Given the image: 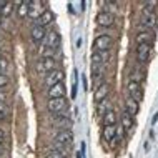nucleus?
<instances>
[{
  "instance_id": "obj_1",
  "label": "nucleus",
  "mask_w": 158,
  "mask_h": 158,
  "mask_svg": "<svg viewBox=\"0 0 158 158\" xmlns=\"http://www.w3.org/2000/svg\"><path fill=\"white\" fill-rule=\"evenodd\" d=\"M53 70H58V62L57 58H40L38 62H35V73L47 77Z\"/></svg>"
},
{
  "instance_id": "obj_2",
  "label": "nucleus",
  "mask_w": 158,
  "mask_h": 158,
  "mask_svg": "<svg viewBox=\"0 0 158 158\" xmlns=\"http://www.w3.org/2000/svg\"><path fill=\"white\" fill-rule=\"evenodd\" d=\"M45 2H40V0H30L29 2V15H27V18H30V20L37 22L38 18L42 17V13L45 12Z\"/></svg>"
},
{
  "instance_id": "obj_3",
  "label": "nucleus",
  "mask_w": 158,
  "mask_h": 158,
  "mask_svg": "<svg viewBox=\"0 0 158 158\" xmlns=\"http://www.w3.org/2000/svg\"><path fill=\"white\" fill-rule=\"evenodd\" d=\"M68 108V100L67 98H50L47 102V110L52 115H58V113L65 112Z\"/></svg>"
},
{
  "instance_id": "obj_4",
  "label": "nucleus",
  "mask_w": 158,
  "mask_h": 158,
  "mask_svg": "<svg viewBox=\"0 0 158 158\" xmlns=\"http://www.w3.org/2000/svg\"><path fill=\"white\" fill-rule=\"evenodd\" d=\"M113 45V40L110 35H98L93 42V52H108Z\"/></svg>"
},
{
  "instance_id": "obj_5",
  "label": "nucleus",
  "mask_w": 158,
  "mask_h": 158,
  "mask_svg": "<svg viewBox=\"0 0 158 158\" xmlns=\"http://www.w3.org/2000/svg\"><path fill=\"white\" fill-rule=\"evenodd\" d=\"M95 22H97L98 27L108 29V27H113V25H115V15H113L112 12H108V10H102V12L97 13Z\"/></svg>"
},
{
  "instance_id": "obj_6",
  "label": "nucleus",
  "mask_w": 158,
  "mask_h": 158,
  "mask_svg": "<svg viewBox=\"0 0 158 158\" xmlns=\"http://www.w3.org/2000/svg\"><path fill=\"white\" fill-rule=\"evenodd\" d=\"M43 43H45V47H50V48L57 50L58 47L62 45V37L58 35V32H55V30H50V32H47Z\"/></svg>"
},
{
  "instance_id": "obj_7",
  "label": "nucleus",
  "mask_w": 158,
  "mask_h": 158,
  "mask_svg": "<svg viewBox=\"0 0 158 158\" xmlns=\"http://www.w3.org/2000/svg\"><path fill=\"white\" fill-rule=\"evenodd\" d=\"M127 90H128V97L133 98L137 103H140L141 100H143V90H141V87L138 85V83H135V82L130 80L128 85H127Z\"/></svg>"
},
{
  "instance_id": "obj_8",
  "label": "nucleus",
  "mask_w": 158,
  "mask_h": 158,
  "mask_svg": "<svg viewBox=\"0 0 158 158\" xmlns=\"http://www.w3.org/2000/svg\"><path fill=\"white\" fill-rule=\"evenodd\" d=\"M55 143L63 146H70L73 143V133L70 130H60V132L55 135Z\"/></svg>"
},
{
  "instance_id": "obj_9",
  "label": "nucleus",
  "mask_w": 158,
  "mask_h": 158,
  "mask_svg": "<svg viewBox=\"0 0 158 158\" xmlns=\"http://www.w3.org/2000/svg\"><path fill=\"white\" fill-rule=\"evenodd\" d=\"M155 40V33L153 30H143V32L135 35V42L137 45H151Z\"/></svg>"
},
{
  "instance_id": "obj_10",
  "label": "nucleus",
  "mask_w": 158,
  "mask_h": 158,
  "mask_svg": "<svg viewBox=\"0 0 158 158\" xmlns=\"http://www.w3.org/2000/svg\"><path fill=\"white\" fill-rule=\"evenodd\" d=\"M63 78H65V73L58 68V70H53L52 73H48L45 77V85L50 88L53 85H57V83H63Z\"/></svg>"
},
{
  "instance_id": "obj_11",
  "label": "nucleus",
  "mask_w": 158,
  "mask_h": 158,
  "mask_svg": "<svg viewBox=\"0 0 158 158\" xmlns=\"http://www.w3.org/2000/svg\"><path fill=\"white\" fill-rule=\"evenodd\" d=\"M140 25H141V27H143L145 30L155 29V27H157V15H155V13L146 12V10H143V15H141Z\"/></svg>"
},
{
  "instance_id": "obj_12",
  "label": "nucleus",
  "mask_w": 158,
  "mask_h": 158,
  "mask_svg": "<svg viewBox=\"0 0 158 158\" xmlns=\"http://www.w3.org/2000/svg\"><path fill=\"white\" fill-rule=\"evenodd\" d=\"M108 95H110V83L103 82L95 91H93V102H95V103H100L102 100L108 98Z\"/></svg>"
},
{
  "instance_id": "obj_13",
  "label": "nucleus",
  "mask_w": 158,
  "mask_h": 158,
  "mask_svg": "<svg viewBox=\"0 0 158 158\" xmlns=\"http://www.w3.org/2000/svg\"><path fill=\"white\" fill-rule=\"evenodd\" d=\"M151 53V45H137V60L140 65H145Z\"/></svg>"
},
{
  "instance_id": "obj_14",
  "label": "nucleus",
  "mask_w": 158,
  "mask_h": 158,
  "mask_svg": "<svg viewBox=\"0 0 158 158\" xmlns=\"http://www.w3.org/2000/svg\"><path fill=\"white\" fill-rule=\"evenodd\" d=\"M65 85L63 83H57V85H53V87H50L48 90H47V95H48V100L50 98H65Z\"/></svg>"
},
{
  "instance_id": "obj_15",
  "label": "nucleus",
  "mask_w": 158,
  "mask_h": 158,
  "mask_svg": "<svg viewBox=\"0 0 158 158\" xmlns=\"http://www.w3.org/2000/svg\"><path fill=\"white\" fill-rule=\"evenodd\" d=\"M53 22H55V15H53V12L47 8L45 12L42 13L40 18H38V20L35 22V25H37V27H42V29H47V27H48L50 23H53Z\"/></svg>"
},
{
  "instance_id": "obj_16",
  "label": "nucleus",
  "mask_w": 158,
  "mask_h": 158,
  "mask_svg": "<svg viewBox=\"0 0 158 158\" xmlns=\"http://www.w3.org/2000/svg\"><path fill=\"white\" fill-rule=\"evenodd\" d=\"M45 35H47V29H42V27H37V25H33L32 30H30V38L35 43H40V42L43 43Z\"/></svg>"
},
{
  "instance_id": "obj_17",
  "label": "nucleus",
  "mask_w": 158,
  "mask_h": 158,
  "mask_svg": "<svg viewBox=\"0 0 158 158\" xmlns=\"http://www.w3.org/2000/svg\"><path fill=\"white\" fill-rule=\"evenodd\" d=\"M116 125H108V127H103L102 130V138L105 141H113L116 138Z\"/></svg>"
},
{
  "instance_id": "obj_18",
  "label": "nucleus",
  "mask_w": 158,
  "mask_h": 158,
  "mask_svg": "<svg viewBox=\"0 0 158 158\" xmlns=\"http://www.w3.org/2000/svg\"><path fill=\"white\" fill-rule=\"evenodd\" d=\"M133 127H135V120H133V116L128 115L127 112L121 113V130L125 132H132Z\"/></svg>"
},
{
  "instance_id": "obj_19",
  "label": "nucleus",
  "mask_w": 158,
  "mask_h": 158,
  "mask_svg": "<svg viewBox=\"0 0 158 158\" xmlns=\"http://www.w3.org/2000/svg\"><path fill=\"white\" fill-rule=\"evenodd\" d=\"M108 52H93L91 53V62H93V65H100V67H103L105 63H107V60H108Z\"/></svg>"
},
{
  "instance_id": "obj_20",
  "label": "nucleus",
  "mask_w": 158,
  "mask_h": 158,
  "mask_svg": "<svg viewBox=\"0 0 158 158\" xmlns=\"http://www.w3.org/2000/svg\"><path fill=\"white\" fill-rule=\"evenodd\" d=\"M53 123L57 125V127H60V128H63V130H70V127H72V120H70V116L55 115Z\"/></svg>"
},
{
  "instance_id": "obj_21",
  "label": "nucleus",
  "mask_w": 158,
  "mask_h": 158,
  "mask_svg": "<svg viewBox=\"0 0 158 158\" xmlns=\"http://www.w3.org/2000/svg\"><path fill=\"white\" fill-rule=\"evenodd\" d=\"M130 78H132V82L138 83V85H140V83L145 80V72L141 70L140 65H137V67L132 70V73H130Z\"/></svg>"
},
{
  "instance_id": "obj_22",
  "label": "nucleus",
  "mask_w": 158,
  "mask_h": 158,
  "mask_svg": "<svg viewBox=\"0 0 158 158\" xmlns=\"http://www.w3.org/2000/svg\"><path fill=\"white\" fill-rule=\"evenodd\" d=\"M138 108H140V107H138V103L133 98H130V97H128V98L125 100V112L128 113V115L135 116L138 113Z\"/></svg>"
},
{
  "instance_id": "obj_23",
  "label": "nucleus",
  "mask_w": 158,
  "mask_h": 158,
  "mask_svg": "<svg viewBox=\"0 0 158 158\" xmlns=\"http://www.w3.org/2000/svg\"><path fill=\"white\" fill-rule=\"evenodd\" d=\"M13 12H15V4L13 2H4V5L0 8V17L2 18H8Z\"/></svg>"
},
{
  "instance_id": "obj_24",
  "label": "nucleus",
  "mask_w": 158,
  "mask_h": 158,
  "mask_svg": "<svg viewBox=\"0 0 158 158\" xmlns=\"http://www.w3.org/2000/svg\"><path fill=\"white\" fill-rule=\"evenodd\" d=\"M13 4H15L18 18H27V15H29V2H13Z\"/></svg>"
},
{
  "instance_id": "obj_25",
  "label": "nucleus",
  "mask_w": 158,
  "mask_h": 158,
  "mask_svg": "<svg viewBox=\"0 0 158 158\" xmlns=\"http://www.w3.org/2000/svg\"><path fill=\"white\" fill-rule=\"evenodd\" d=\"M38 57H42V58H57V50L42 45L40 48H38Z\"/></svg>"
},
{
  "instance_id": "obj_26",
  "label": "nucleus",
  "mask_w": 158,
  "mask_h": 158,
  "mask_svg": "<svg viewBox=\"0 0 158 158\" xmlns=\"http://www.w3.org/2000/svg\"><path fill=\"white\" fill-rule=\"evenodd\" d=\"M112 110V103H110V100L108 98H105V100H102L100 103H97V113H98L100 116H103L107 112H110Z\"/></svg>"
},
{
  "instance_id": "obj_27",
  "label": "nucleus",
  "mask_w": 158,
  "mask_h": 158,
  "mask_svg": "<svg viewBox=\"0 0 158 158\" xmlns=\"http://www.w3.org/2000/svg\"><path fill=\"white\" fill-rule=\"evenodd\" d=\"M102 118H103V127H108V125H116V121H118V116H116V113L113 112V110L107 112Z\"/></svg>"
},
{
  "instance_id": "obj_28",
  "label": "nucleus",
  "mask_w": 158,
  "mask_h": 158,
  "mask_svg": "<svg viewBox=\"0 0 158 158\" xmlns=\"http://www.w3.org/2000/svg\"><path fill=\"white\" fill-rule=\"evenodd\" d=\"M67 157V153H62V151H58V150H50L48 153H47V157L45 158H65Z\"/></svg>"
},
{
  "instance_id": "obj_29",
  "label": "nucleus",
  "mask_w": 158,
  "mask_h": 158,
  "mask_svg": "<svg viewBox=\"0 0 158 158\" xmlns=\"http://www.w3.org/2000/svg\"><path fill=\"white\" fill-rule=\"evenodd\" d=\"M8 68V60L5 57H0V75H5Z\"/></svg>"
},
{
  "instance_id": "obj_30",
  "label": "nucleus",
  "mask_w": 158,
  "mask_h": 158,
  "mask_svg": "<svg viewBox=\"0 0 158 158\" xmlns=\"http://www.w3.org/2000/svg\"><path fill=\"white\" fill-rule=\"evenodd\" d=\"M7 115H8V107L4 103V102H0V120L5 118Z\"/></svg>"
},
{
  "instance_id": "obj_31",
  "label": "nucleus",
  "mask_w": 158,
  "mask_h": 158,
  "mask_svg": "<svg viewBox=\"0 0 158 158\" xmlns=\"http://www.w3.org/2000/svg\"><path fill=\"white\" fill-rule=\"evenodd\" d=\"M8 83H10V80H8V77H7V75H0V88L7 87Z\"/></svg>"
},
{
  "instance_id": "obj_32",
  "label": "nucleus",
  "mask_w": 158,
  "mask_h": 158,
  "mask_svg": "<svg viewBox=\"0 0 158 158\" xmlns=\"http://www.w3.org/2000/svg\"><path fill=\"white\" fill-rule=\"evenodd\" d=\"M7 98H8V95H7V91L5 90H2V88H0V102H7Z\"/></svg>"
},
{
  "instance_id": "obj_33",
  "label": "nucleus",
  "mask_w": 158,
  "mask_h": 158,
  "mask_svg": "<svg viewBox=\"0 0 158 158\" xmlns=\"http://www.w3.org/2000/svg\"><path fill=\"white\" fill-rule=\"evenodd\" d=\"M82 82H83V88L87 90V78H85V75H82Z\"/></svg>"
},
{
  "instance_id": "obj_34",
  "label": "nucleus",
  "mask_w": 158,
  "mask_h": 158,
  "mask_svg": "<svg viewBox=\"0 0 158 158\" xmlns=\"http://www.w3.org/2000/svg\"><path fill=\"white\" fill-rule=\"evenodd\" d=\"M157 121H158V112H157V113H155V115H153V120H151V123L155 125V123H157Z\"/></svg>"
},
{
  "instance_id": "obj_35",
  "label": "nucleus",
  "mask_w": 158,
  "mask_h": 158,
  "mask_svg": "<svg viewBox=\"0 0 158 158\" xmlns=\"http://www.w3.org/2000/svg\"><path fill=\"white\" fill-rule=\"evenodd\" d=\"M4 138H5V132H4V130H0V143H2Z\"/></svg>"
},
{
  "instance_id": "obj_36",
  "label": "nucleus",
  "mask_w": 158,
  "mask_h": 158,
  "mask_svg": "<svg viewBox=\"0 0 158 158\" xmlns=\"http://www.w3.org/2000/svg\"><path fill=\"white\" fill-rule=\"evenodd\" d=\"M77 158H83V155H82V153H80V151H78V153H77Z\"/></svg>"
},
{
  "instance_id": "obj_37",
  "label": "nucleus",
  "mask_w": 158,
  "mask_h": 158,
  "mask_svg": "<svg viewBox=\"0 0 158 158\" xmlns=\"http://www.w3.org/2000/svg\"><path fill=\"white\" fill-rule=\"evenodd\" d=\"M0 153H4V146H2V143H0Z\"/></svg>"
},
{
  "instance_id": "obj_38",
  "label": "nucleus",
  "mask_w": 158,
  "mask_h": 158,
  "mask_svg": "<svg viewBox=\"0 0 158 158\" xmlns=\"http://www.w3.org/2000/svg\"><path fill=\"white\" fill-rule=\"evenodd\" d=\"M2 5H4V2H0V8H2Z\"/></svg>"
},
{
  "instance_id": "obj_39",
  "label": "nucleus",
  "mask_w": 158,
  "mask_h": 158,
  "mask_svg": "<svg viewBox=\"0 0 158 158\" xmlns=\"http://www.w3.org/2000/svg\"><path fill=\"white\" fill-rule=\"evenodd\" d=\"M0 38H2V32H0Z\"/></svg>"
},
{
  "instance_id": "obj_40",
  "label": "nucleus",
  "mask_w": 158,
  "mask_h": 158,
  "mask_svg": "<svg viewBox=\"0 0 158 158\" xmlns=\"http://www.w3.org/2000/svg\"><path fill=\"white\" fill-rule=\"evenodd\" d=\"M0 23H2V18H0Z\"/></svg>"
}]
</instances>
